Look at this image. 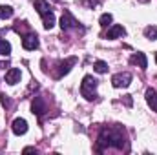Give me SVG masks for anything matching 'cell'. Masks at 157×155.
<instances>
[{"mask_svg": "<svg viewBox=\"0 0 157 155\" xmlns=\"http://www.w3.org/2000/svg\"><path fill=\"white\" fill-rule=\"evenodd\" d=\"M108 146H113V148H126V139H124V131L121 128H106L101 131L99 135V150L102 148H108Z\"/></svg>", "mask_w": 157, "mask_h": 155, "instance_id": "1", "label": "cell"}, {"mask_svg": "<svg viewBox=\"0 0 157 155\" xmlns=\"http://www.w3.org/2000/svg\"><path fill=\"white\" fill-rule=\"evenodd\" d=\"M95 91H97V80L91 75H86L82 84H80V93L86 100H93L95 99Z\"/></svg>", "mask_w": 157, "mask_h": 155, "instance_id": "2", "label": "cell"}, {"mask_svg": "<svg viewBox=\"0 0 157 155\" xmlns=\"http://www.w3.org/2000/svg\"><path fill=\"white\" fill-rule=\"evenodd\" d=\"M77 26H78V22L75 20V17L70 11H64L62 17H60V28H62V31H70V29H73Z\"/></svg>", "mask_w": 157, "mask_h": 155, "instance_id": "3", "label": "cell"}, {"mask_svg": "<svg viewBox=\"0 0 157 155\" xmlns=\"http://www.w3.org/2000/svg\"><path fill=\"white\" fill-rule=\"evenodd\" d=\"M130 82H132V75H130L128 71H122V73H117V75L112 77L113 88H128Z\"/></svg>", "mask_w": 157, "mask_h": 155, "instance_id": "4", "label": "cell"}, {"mask_svg": "<svg viewBox=\"0 0 157 155\" xmlns=\"http://www.w3.org/2000/svg\"><path fill=\"white\" fill-rule=\"evenodd\" d=\"M75 62H77V59H75V57L66 59L64 62H60V64H59V71H57V78L68 75V73H70V70H71V66H75Z\"/></svg>", "mask_w": 157, "mask_h": 155, "instance_id": "5", "label": "cell"}, {"mask_svg": "<svg viewBox=\"0 0 157 155\" xmlns=\"http://www.w3.org/2000/svg\"><path fill=\"white\" fill-rule=\"evenodd\" d=\"M22 46H24V49H37L39 47V37L35 35V33H29V35H26L24 39H22Z\"/></svg>", "mask_w": 157, "mask_h": 155, "instance_id": "6", "label": "cell"}, {"mask_svg": "<svg viewBox=\"0 0 157 155\" xmlns=\"http://www.w3.org/2000/svg\"><path fill=\"white\" fill-rule=\"evenodd\" d=\"M124 35H126V29H124L122 26L113 24V26H110V29H108V33H106V39L113 40V39H121V37H124Z\"/></svg>", "mask_w": 157, "mask_h": 155, "instance_id": "7", "label": "cell"}, {"mask_svg": "<svg viewBox=\"0 0 157 155\" xmlns=\"http://www.w3.org/2000/svg\"><path fill=\"white\" fill-rule=\"evenodd\" d=\"M11 128H13V133H15V135H24V133L28 131V122H26L24 119H15Z\"/></svg>", "mask_w": 157, "mask_h": 155, "instance_id": "8", "label": "cell"}, {"mask_svg": "<svg viewBox=\"0 0 157 155\" xmlns=\"http://www.w3.org/2000/svg\"><path fill=\"white\" fill-rule=\"evenodd\" d=\"M31 110H33V113H37L39 117L46 113V102H44L42 97H35V100L31 104Z\"/></svg>", "mask_w": 157, "mask_h": 155, "instance_id": "9", "label": "cell"}, {"mask_svg": "<svg viewBox=\"0 0 157 155\" xmlns=\"http://www.w3.org/2000/svg\"><path fill=\"white\" fill-rule=\"evenodd\" d=\"M20 77H22L20 70L11 68V70L6 73V82H7V84H17V82H20Z\"/></svg>", "mask_w": 157, "mask_h": 155, "instance_id": "10", "label": "cell"}, {"mask_svg": "<svg viewBox=\"0 0 157 155\" xmlns=\"http://www.w3.org/2000/svg\"><path fill=\"white\" fill-rule=\"evenodd\" d=\"M146 102L152 108V112H157V91L155 89H146Z\"/></svg>", "mask_w": 157, "mask_h": 155, "instance_id": "11", "label": "cell"}, {"mask_svg": "<svg viewBox=\"0 0 157 155\" xmlns=\"http://www.w3.org/2000/svg\"><path fill=\"white\" fill-rule=\"evenodd\" d=\"M130 62L135 64V66H139V68H143V70H146V66H148V60H146L144 53H135V55L130 59Z\"/></svg>", "mask_w": 157, "mask_h": 155, "instance_id": "12", "label": "cell"}, {"mask_svg": "<svg viewBox=\"0 0 157 155\" xmlns=\"http://www.w3.org/2000/svg\"><path fill=\"white\" fill-rule=\"evenodd\" d=\"M35 9L39 11L40 17H44V15L51 13V7H49V4H48L46 0H35Z\"/></svg>", "mask_w": 157, "mask_h": 155, "instance_id": "13", "label": "cell"}, {"mask_svg": "<svg viewBox=\"0 0 157 155\" xmlns=\"http://www.w3.org/2000/svg\"><path fill=\"white\" fill-rule=\"evenodd\" d=\"M42 22H44V28H46V29H51V28L55 26V15H53V13L44 15V17H42Z\"/></svg>", "mask_w": 157, "mask_h": 155, "instance_id": "14", "label": "cell"}, {"mask_svg": "<svg viewBox=\"0 0 157 155\" xmlns=\"http://www.w3.org/2000/svg\"><path fill=\"white\" fill-rule=\"evenodd\" d=\"M144 37L150 40H157V26H148L144 28Z\"/></svg>", "mask_w": 157, "mask_h": 155, "instance_id": "15", "label": "cell"}, {"mask_svg": "<svg viewBox=\"0 0 157 155\" xmlns=\"http://www.w3.org/2000/svg\"><path fill=\"white\" fill-rule=\"evenodd\" d=\"M13 17V7L9 6H0V18H11Z\"/></svg>", "mask_w": 157, "mask_h": 155, "instance_id": "16", "label": "cell"}, {"mask_svg": "<svg viewBox=\"0 0 157 155\" xmlns=\"http://www.w3.org/2000/svg\"><path fill=\"white\" fill-rule=\"evenodd\" d=\"M93 70H95L97 73H106V71H108V64H106L104 60H97V62L93 64Z\"/></svg>", "mask_w": 157, "mask_h": 155, "instance_id": "17", "label": "cell"}, {"mask_svg": "<svg viewBox=\"0 0 157 155\" xmlns=\"http://www.w3.org/2000/svg\"><path fill=\"white\" fill-rule=\"evenodd\" d=\"M11 53V44L7 40H0V55H9Z\"/></svg>", "mask_w": 157, "mask_h": 155, "instance_id": "18", "label": "cell"}, {"mask_svg": "<svg viewBox=\"0 0 157 155\" xmlns=\"http://www.w3.org/2000/svg\"><path fill=\"white\" fill-rule=\"evenodd\" d=\"M112 20H113V17H112L110 13H104V15H101V18H99V22H101L102 28H106L108 24H112Z\"/></svg>", "mask_w": 157, "mask_h": 155, "instance_id": "19", "label": "cell"}, {"mask_svg": "<svg viewBox=\"0 0 157 155\" xmlns=\"http://www.w3.org/2000/svg\"><path fill=\"white\" fill-rule=\"evenodd\" d=\"M0 100H2L4 106H9V104H11V100L7 99V95H0Z\"/></svg>", "mask_w": 157, "mask_h": 155, "instance_id": "20", "label": "cell"}, {"mask_svg": "<svg viewBox=\"0 0 157 155\" xmlns=\"http://www.w3.org/2000/svg\"><path fill=\"white\" fill-rule=\"evenodd\" d=\"M97 2H99V0H88V6H90V7H93Z\"/></svg>", "mask_w": 157, "mask_h": 155, "instance_id": "21", "label": "cell"}, {"mask_svg": "<svg viewBox=\"0 0 157 155\" xmlns=\"http://www.w3.org/2000/svg\"><path fill=\"white\" fill-rule=\"evenodd\" d=\"M137 2H143V4H144V2H150V0H137Z\"/></svg>", "mask_w": 157, "mask_h": 155, "instance_id": "22", "label": "cell"}, {"mask_svg": "<svg viewBox=\"0 0 157 155\" xmlns=\"http://www.w3.org/2000/svg\"><path fill=\"white\" fill-rule=\"evenodd\" d=\"M155 62H157V55H155Z\"/></svg>", "mask_w": 157, "mask_h": 155, "instance_id": "23", "label": "cell"}, {"mask_svg": "<svg viewBox=\"0 0 157 155\" xmlns=\"http://www.w3.org/2000/svg\"><path fill=\"white\" fill-rule=\"evenodd\" d=\"M53 2H59V0H53Z\"/></svg>", "mask_w": 157, "mask_h": 155, "instance_id": "24", "label": "cell"}]
</instances>
